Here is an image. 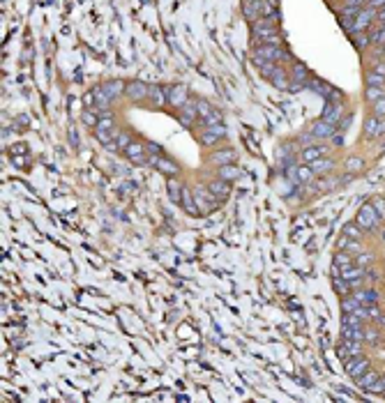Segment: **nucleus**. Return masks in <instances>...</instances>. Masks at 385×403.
<instances>
[{"instance_id": "obj_1", "label": "nucleus", "mask_w": 385, "mask_h": 403, "mask_svg": "<svg viewBox=\"0 0 385 403\" xmlns=\"http://www.w3.org/2000/svg\"><path fill=\"white\" fill-rule=\"evenodd\" d=\"M355 223H357V226H360L365 233H371V231H376V228H378L380 219H378V214L374 212L371 203H365L360 210H357V214H355Z\"/></svg>"}, {"instance_id": "obj_2", "label": "nucleus", "mask_w": 385, "mask_h": 403, "mask_svg": "<svg viewBox=\"0 0 385 403\" xmlns=\"http://www.w3.org/2000/svg\"><path fill=\"white\" fill-rule=\"evenodd\" d=\"M254 56L263 58V60H268V62H277V65L279 62L291 60V56H288L282 47H272V44H259V47L254 49Z\"/></svg>"}, {"instance_id": "obj_3", "label": "nucleus", "mask_w": 385, "mask_h": 403, "mask_svg": "<svg viewBox=\"0 0 385 403\" xmlns=\"http://www.w3.org/2000/svg\"><path fill=\"white\" fill-rule=\"evenodd\" d=\"M194 200H196V205H199L201 214H208V212H212L215 208L222 205V200H219L212 191H210V189H201V187H199V189H194Z\"/></svg>"}, {"instance_id": "obj_4", "label": "nucleus", "mask_w": 385, "mask_h": 403, "mask_svg": "<svg viewBox=\"0 0 385 403\" xmlns=\"http://www.w3.org/2000/svg\"><path fill=\"white\" fill-rule=\"evenodd\" d=\"M376 19V10H371L369 5L367 7H360V12H357V16L353 19V28H351V33H365L367 28L371 26V21Z\"/></svg>"}, {"instance_id": "obj_5", "label": "nucleus", "mask_w": 385, "mask_h": 403, "mask_svg": "<svg viewBox=\"0 0 385 403\" xmlns=\"http://www.w3.org/2000/svg\"><path fill=\"white\" fill-rule=\"evenodd\" d=\"M334 131H337V125H332V122H325L323 118L320 120H314L309 127V134L314 136V139L318 141H325V139H332Z\"/></svg>"}, {"instance_id": "obj_6", "label": "nucleus", "mask_w": 385, "mask_h": 403, "mask_svg": "<svg viewBox=\"0 0 385 403\" xmlns=\"http://www.w3.org/2000/svg\"><path fill=\"white\" fill-rule=\"evenodd\" d=\"M150 95V85L143 83V81H130L125 88V97L132 99V102H141V99H148Z\"/></svg>"}, {"instance_id": "obj_7", "label": "nucleus", "mask_w": 385, "mask_h": 403, "mask_svg": "<svg viewBox=\"0 0 385 403\" xmlns=\"http://www.w3.org/2000/svg\"><path fill=\"white\" fill-rule=\"evenodd\" d=\"M367 369H369V360H367V357L355 355V357H348L346 360V373L351 375V378H360Z\"/></svg>"}, {"instance_id": "obj_8", "label": "nucleus", "mask_w": 385, "mask_h": 403, "mask_svg": "<svg viewBox=\"0 0 385 403\" xmlns=\"http://www.w3.org/2000/svg\"><path fill=\"white\" fill-rule=\"evenodd\" d=\"M122 152H125V157L130 159L132 164H148V157H145V145L143 143H136V141H132L130 145H127L125 150H122Z\"/></svg>"}, {"instance_id": "obj_9", "label": "nucleus", "mask_w": 385, "mask_h": 403, "mask_svg": "<svg viewBox=\"0 0 385 403\" xmlns=\"http://www.w3.org/2000/svg\"><path fill=\"white\" fill-rule=\"evenodd\" d=\"M337 355L341 357V360H346V357L362 355V341H353V339H341V343L337 346Z\"/></svg>"}, {"instance_id": "obj_10", "label": "nucleus", "mask_w": 385, "mask_h": 403, "mask_svg": "<svg viewBox=\"0 0 385 403\" xmlns=\"http://www.w3.org/2000/svg\"><path fill=\"white\" fill-rule=\"evenodd\" d=\"M166 97L173 108H182V104L187 102V88L185 85H171V88H166Z\"/></svg>"}, {"instance_id": "obj_11", "label": "nucleus", "mask_w": 385, "mask_h": 403, "mask_svg": "<svg viewBox=\"0 0 385 403\" xmlns=\"http://www.w3.org/2000/svg\"><path fill=\"white\" fill-rule=\"evenodd\" d=\"M208 189L217 196L219 200H226L231 196V182L228 180H222V177H215V180L208 182Z\"/></svg>"}, {"instance_id": "obj_12", "label": "nucleus", "mask_w": 385, "mask_h": 403, "mask_svg": "<svg viewBox=\"0 0 385 403\" xmlns=\"http://www.w3.org/2000/svg\"><path fill=\"white\" fill-rule=\"evenodd\" d=\"M254 37L261 39V44H272V47H282V35L277 28H263V30H254Z\"/></svg>"}, {"instance_id": "obj_13", "label": "nucleus", "mask_w": 385, "mask_h": 403, "mask_svg": "<svg viewBox=\"0 0 385 403\" xmlns=\"http://www.w3.org/2000/svg\"><path fill=\"white\" fill-rule=\"evenodd\" d=\"M351 295L355 297L360 304H378V300H380V293L376 290V288H357Z\"/></svg>"}, {"instance_id": "obj_14", "label": "nucleus", "mask_w": 385, "mask_h": 403, "mask_svg": "<svg viewBox=\"0 0 385 403\" xmlns=\"http://www.w3.org/2000/svg\"><path fill=\"white\" fill-rule=\"evenodd\" d=\"M196 118H199V111H196V99H187V102L182 104V108H180V122L185 127H191Z\"/></svg>"}, {"instance_id": "obj_15", "label": "nucleus", "mask_w": 385, "mask_h": 403, "mask_svg": "<svg viewBox=\"0 0 385 403\" xmlns=\"http://www.w3.org/2000/svg\"><path fill=\"white\" fill-rule=\"evenodd\" d=\"M261 7H263V0H242V14L249 24L261 19Z\"/></svg>"}, {"instance_id": "obj_16", "label": "nucleus", "mask_w": 385, "mask_h": 403, "mask_svg": "<svg viewBox=\"0 0 385 403\" xmlns=\"http://www.w3.org/2000/svg\"><path fill=\"white\" fill-rule=\"evenodd\" d=\"M323 118L325 122H332V125H337L339 120L344 118V108H341V104L339 102H328L325 104V108H323Z\"/></svg>"}, {"instance_id": "obj_17", "label": "nucleus", "mask_w": 385, "mask_h": 403, "mask_svg": "<svg viewBox=\"0 0 385 403\" xmlns=\"http://www.w3.org/2000/svg\"><path fill=\"white\" fill-rule=\"evenodd\" d=\"M125 88H127V83L125 81H120V79H113V81H106V83L102 85V90H104V95H106L109 99H116V97H120V95H125Z\"/></svg>"}, {"instance_id": "obj_18", "label": "nucleus", "mask_w": 385, "mask_h": 403, "mask_svg": "<svg viewBox=\"0 0 385 403\" xmlns=\"http://www.w3.org/2000/svg\"><path fill=\"white\" fill-rule=\"evenodd\" d=\"M182 210H185L187 214H191V217H199L201 214V210H199V205H196V200H194V191L189 189V187H185L182 189Z\"/></svg>"}, {"instance_id": "obj_19", "label": "nucleus", "mask_w": 385, "mask_h": 403, "mask_svg": "<svg viewBox=\"0 0 385 403\" xmlns=\"http://www.w3.org/2000/svg\"><path fill=\"white\" fill-rule=\"evenodd\" d=\"M233 162H236V152H233L231 148L215 150V152L210 154V164H215V166H226V164H233Z\"/></svg>"}, {"instance_id": "obj_20", "label": "nucleus", "mask_w": 385, "mask_h": 403, "mask_svg": "<svg viewBox=\"0 0 385 403\" xmlns=\"http://www.w3.org/2000/svg\"><path fill=\"white\" fill-rule=\"evenodd\" d=\"M309 166H311V171H314V175L318 177V175H325V173H330L334 168V162L332 159H328V157H320V159H314V162H309Z\"/></svg>"}, {"instance_id": "obj_21", "label": "nucleus", "mask_w": 385, "mask_h": 403, "mask_svg": "<svg viewBox=\"0 0 385 403\" xmlns=\"http://www.w3.org/2000/svg\"><path fill=\"white\" fill-rule=\"evenodd\" d=\"M182 189H185V185L182 182H178L176 177H171L166 185V191H168V198H171V203L180 205L182 203Z\"/></svg>"}, {"instance_id": "obj_22", "label": "nucleus", "mask_w": 385, "mask_h": 403, "mask_svg": "<svg viewBox=\"0 0 385 403\" xmlns=\"http://www.w3.org/2000/svg\"><path fill=\"white\" fill-rule=\"evenodd\" d=\"M325 152H328L325 145H307V148L302 150V162L309 164V162H314V159L325 157Z\"/></svg>"}, {"instance_id": "obj_23", "label": "nucleus", "mask_w": 385, "mask_h": 403, "mask_svg": "<svg viewBox=\"0 0 385 403\" xmlns=\"http://www.w3.org/2000/svg\"><path fill=\"white\" fill-rule=\"evenodd\" d=\"M157 171L164 173V175H168V177H178V173H180V166H178L176 162H171V159H166V157H159Z\"/></svg>"}, {"instance_id": "obj_24", "label": "nucleus", "mask_w": 385, "mask_h": 403, "mask_svg": "<svg viewBox=\"0 0 385 403\" xmlns=\"http://www.w3.org/2000/svg\"><path fill=\"white\" fill-rule=\"evenodd\" d=\"M240 166H236V164H226V166H217V177H222V180H238L240 177Z\"/></svg>"}, {"instance_id": "obj_25", "label": "nucleus", "mask_w": 385, "mask_h": 403, "mask_svg": "<svg viewBox=\"0 0 385 403\" xmlns=\"http://www.w3.org/2000/svg\"><path fill=\"white\" fill-rule=\"evenodd\" d=\"M293 79V83H305L307 85V81H309V70H307L302 62H293V67H291V74H288Z\"/></svg>"}, {"instance_id": "obj_26", "label": "nucleus", "mask_w": 385, "mask_h": 403, "mask_svg": "<svg viewBox=\"0 0 385 403\" xmlns=\"http://www.w3.org/2000/svg\"><path fill=\"white\" fill-rule=\"evenodd\" d=\"M334 267L341 272V270H346V267H353L355 265V260H353V254H348V251H344V249H339L337 254H334Z\"/></svg>"}, {"instance_id": "obj_27", "label": "nucleus", "mask_w": 385, "mask_h": 403, "mask_svg": "<svg viewBox=\"0 0 385 403\" xmlns=\"http://www.w3.org/2000/svg\"><path fill=\"white\" fill-rule=\"evenodd\" d=\"M148 99L155 104V106H164V104H168L166 90H164L162 85H150V95H148Z\"/></svg>"}, {"instance_id": "obj_28", "label": "nucleus", "mask_w": 385, "mask_h": 403, "mask_svg": "<svg viewBox=\"0 0 385 403\" xmlns=\"http://www.w3.org/2000/svg\"><path fill=\"white\" fill-rule=\"evenodd\" d=\"M130 143H132V134H130V131H127V129H118L116 131V141H113L109 148H111V150H125Z\"/></svg>"}, {"instance_id": "obj_29", "label": "nucleus", "mask_w": 385, "mask_h": 403, "mask_svg": "<svg viewBox=\"0 0 385 403\" xmlns=\"http://www.w3.org/2000/svg\"><path fill=\"white\" fill-rule=\"evenodd\" d=\"M378 378H380V375H378V371H369V369H367L365 373L360 375V378H355V383H357V387H360V389H365V392H367V389H369L371 385H374Z\"/></svg>"}, {"instance_id": "obj_30", "label": "nucleus", "mask_w": 385, "mask_h": 403, "mask_svg": "<svg viewBox=\"0 0 385 403\" xmlns=\"http://www.w3.org/2000/svg\"><path fill=\"white\" fill-rule=\"evenodd\" d=\"M341 339L365 341V329H362V327H351V325H341Z\"/></svg>"}, {"instance_id": "obj_31", "label": "nucleus", "mask_w": 385, "mask_h": 403, "mask_svg": "<svg viewBox=\"0 0 385 403\" xmlns=\"http://www.w3.org/2000/svg\"><path fill=\"white\" fill-rule=\"evenodd\" d=\"M116 131L118 129H99V127H95V139H97L102 145H106V148H109V145L116 141Z\"/></svg>"}, {"instance_id": "obj_32", "label": "nucleus", "mask_w": 385, "mask_h": 403, "mask_svg": "<svg viewBox=\"0 0 385 403\" xmlns=\"http://www.w3.org/2000/svg\"><path fill=\"white\" fill-rule=\"evenodd\" d=\"M380 97H385V85H367V93H365V99L369 104L378 102Z\"/></svg>"}, {"instance_id": "obj_33", "label": "nucleus", "mask_w": 385, "mask_h": 403, "mask_svg": "<svg viewBox=\"0 0 385 403\" xmlns=\"http://www.w3.org/2000/svg\"><path fill=\"white\" fill-rule=\"evenodd\" d=\"M344 168H346V173L357 175V173L365 168V159H362V157H348L346 162H344Z\"/></svg>"}, {"instance_id": "obj_34", "label": "nucleus", "mask_w": 385, "mask_h": 403, "mask_svg": "<svg viewBox=\"0 0 385 403\" xmlns=\"http://www.w3.org/2000/svg\"><path fill=\"white\" fill-rule=\"evenodd\" d=\"M378 122H380V118H376L374 113H371V116L365 120V136H367V139H376V129H378Z\"/></svg>"}, {"instance_id": "obj_35", "label": "nucleus", "mask_w": 385, "mask_h": 403, "mask_svg": "<svg viewBox=\"0 0 385 403\" xmlns=\"http://www.w3.org/2000/svg\"><path fill=\"white\" fill-rule=\"evenodd\" d=\"M332 286H334V290H337L341 297L351 293V286H348V281L341 277V274H334V277H332Z\"/></svg>"}, {"instance_id": "obj_36", "label": "nucleus", "mask_w": 385, "mask_h": 403, "mask_svg": "<svg viewBox=\"0 0 385 403\" xmlns=\"http://www.w3.org/2000/svg\"><path fill=\"white\" fill-rule=\"evenodd\" d=\"M344 235L351 237V240H362V237H365V231L353 221V223H346V226H344Z\"/></svg>"}, {"instance_id": "obj_37", "label": "nucleus", "mask_w": 385, "mask_h": 403, "mask_svg": "<svg viewBox=\"0 0 385 403\" xmlns=\"http://www.w3.org/2000/svg\"><path fill=\"white\" fill-rule=\"evenodd\" d=\"M314 171H311V166L309 164H305V166H297V182L300 185H307V182H311L314 180Z\"/></svg>"}, {"instance_id": "obj_38", "label": "nucleus", "mask_w": 385, "mask_h": 403, "mask_svg": "<svg viewBox=\"0 0 385 403\" xmlns=\"http://www.w3.org/2000/svg\"><path fill=\"white\" fill-rule=\"evenodd\" d=\"M201 143H203L205 148H210V145H217L219 143V136L215 134L212 129H208V127H205V129L201 131Z\"/></svg>"}, {"instance_id": "obj_39", "label": "nucleus", "mask_w": 385, "mask_h": 403, "mask_svg": "<svg viewBox=\"0 0 385 403\" xmlns=\"http://www.w3.org/2000/svg\"><path fill=\"white\" fill-rule=\"evenodd\" d=\"M353 260H355L357 267L367 270V267H371V265H374V254H365V251H360V254H357Z\"/></svg>"}, {"instance_id": "obj_40", "label": "nucleus", "mask_w": 385, "mask_h": 403, "mask_svg": "<svg viewBox=\"0 0 385 403\" xmlns=\"http://www.w3.org/2000/svg\"><path fill=\"white\" fill-rule=\"evenodd\" d=\"M357 306H360V302H357L353 295H344L341 297V311H344V314H353Z\"/></svg>"}, {"instance_id": "obj_41", "label": "nucleus", "mask_w": 385, "mask_h": 403, "mask_svg": "<svg viewBox=\"0 0 385 403\" xmlns=\"http://www.w3.org/2000/svg\"><path fill=\"white\" fill-rule=\"evenodd\" d=\"M93 97H95V106H99V108H109V104H111V99L104 95L102 88H95L93 90Z\"/></svg>"}, {"instance_id": "obj_42", "label": "nucleus", "mask_w": 385, "mask_h": 403, "mask_svg": "<svg viewBox=\"0 0 385 403\" xmlns=\"http://www.w3.org/2000/svg\"><path fill=\"white\" fill-rule=\"evenodd\" d=\"M196 111H199V120H203L215 111V106H210L205 99H196Z\"/></svg>"}, {"instance_id": "obj_43", "label": "nucleus", "mask_w": 385, "mask_h": 403, "mask_svg": "<svg viewBox=\"0 0 385 403\" xmlns=\"http://www.w3.org/2000/svg\"><path fill=\"white\" fill-rule=\"evenodd\" d=\"M371 44H376V47H385V26H380L378 30H374V33L369 35Z\"/></svg>"}, {"instance_id": "obj_44", "label": "nucleus", "mask_w": 385, "mask_h": 403, "mask_svg": "<svg viewBox=\"0 0 385 403\" xmlns=\"http://www.w3.org/2000/svg\"><path fill=\"white\" fill-rule=\"evenodd\" d=\"M203 127H215V125H219V122H222V111H217V108H215L212 113H210L208 118H203Z\"/></svg>"}, {"instance_id": "obj_45", "label": "nucleus", "mask_w": 385, "mask_h": 403, "mask_svg": "<svg viewBox=\"0 0 385 403\" xmlns=\"http://www.w3.org/2000/svg\"><path fill=\"white\" fill-rule=\"evenodd\" d=\"M341 325H351V327H362V318L357 314H344Z\"/></svg>"}, {"instance_id": "obj_46", "label": "nucleus", "mask_w": 385, "mask_h": 403, "mask_svg": "<svg viewBox=\"0 0 385 403\" xmlns=\"http://www.w3.org/2000/svg\"><path fill=\"white\" fill-rule=\"evenodd\" d=\"M367 85H385V76L383 74H378V72H369L367 74Z\"/></svg>"}, {"instance_id": "obj_47", "label": "nucleus", "mask_w": 385, "mask_h": 403, "mask_svg": "<svg viewBox=\"0 0 385 403\" xmlns=\"http://www.w3.org/2000/svg\"><path fill=\"white\" fill-rule=\"evenodd\" d=\"M371 208H374V212L378 214V219L383 221V219H385V200L383 198H374V200H371Z\"/></svg>"}, {"instance_id": "obj_48", "label": "nucleus", "mask_w": 385, "mask_h": 403, "mask_svg": "<svg viewBox=\"0 0 385 403\" xmlns=\"http://www.w3.org/2000/svg\"><path fill=\"white\" fill-rule=\"evenodd\" d=\"M81 120H83V125H90V127H97L99 118L95 116L93 111H83V116H81Z\"/></svg>"}, {"instance_id": "obj_49", "label": "nucleus", "mask_w": 385, "mask_h": 403, "mask_svg": "<svg viewBox=\"0 0 385 403\" xmlns=\"http://www.w3.org/2000/svg\"><path fill=\"white\" fill-rule=\"evenodd\" d=\"M367 392H369V394H385V378H378L369 389H367Z\"/></svg>"}, {"instance_id": "obj_50", "label": "nucleus", "mask_w": 385, "mask_h": 403, "mask_svg": "<svg viewBox=\"0 0 385 403\" xmlns=\"http://www.w3.org/2000/svg\"><path fill=\"white\" fill-rule=\"evenodd\" d=\"M378 339H380V332H378V329H374V327L365 329V341H367V343H376Z\"/></svg>"}, {"instance_id": "obj_51", "label": "nucleus", "mask_w": 385, "mask_h": 403, "mask_svg": "<svg viewBox=\"0 0 385 403\" xmlns=\"http://www.w3.org/2000/svg\"><path fill=\"white\" fill-rule=\"evenodd\" d=\"M374 116L376 118H385V97H380L378 102H374Z\"/></svg>"}, {"instance_id": "obj_52", "label": "nucleus", "mask_w": 385, "mask_h": 403, "mask_svg": "<svg viewBox=\"0 0 385 403\" xmlns=\"http://www.w3.org/2000/svg\"><path fill=\"white\" fill-rule=\"evenodd\" d=\"M97 127H99V129H116V125H113V118H111V116H104V118H99Z\"/></svg>"}, {"instance_id": "obj_53", "label": "nucleus", "mask_w": 385, "mask_h": 403, "mask_svg": "<svg viewBox=\"0 0 385 403\" xmlns=\"http://www.w3.org/2000/svg\"><path fill=\"white\" fill-rule=\"evenodd\" d=\"M367 5H369L371 10H376V12H378V10H383V7H385V0H369Z\"/></svg>"}, {"instance_id": "obj_54", "label": "nucleus", "mask_w": 385, "mask_h": 403, "mask_svg": "<svg viewBox=\"0 0 385 403\" xmlns=\"http://www.w3.org/2000/svg\"><path fill=\"white\" fill-rule=\"evenodd\" d=\"M369 44H371L369 37H355V47L357 49H365V47H369Z\"/></svg>"}, {"instance_id": "obj_55", "label": "nucleus", "mask_w": 385, "mask_h": 403, "mask_svg": "<svg viewBox=\"0 0 385 403\" xmlns=\"http://www.w3.org/2000/svg\"><path fill=\"white\" fill-rule=\"evenodd\" d=\"M380 136H385V118H380L378 129H376V139H380Z\"/></svg>"}, {"instance_id": "obj_56", "label": "nucleus", "mask_w": 385, "mask_h": 403, "mask_svg": "<svg viewBox=\"0 0 385 403\" xmlns=\"http://www.w3.org/2000/svg\"><path fill=\"white\" fill-rule=\"evenodd\" d=\"M376 21H378L380 26H385V7H383V10L376 12Z\"/></svg>"}, {"instance_id": "obj_57", "label": "nucleus", "mask_w": 385, "mask_h": 403, "mask_svg": "<svg viewBox=\"0 0 385 403\" xmlns=\"http://www.w3.org/2000/svg\"><path fill=\"white\" fill-rule=\"evenodd\" d=\"M302 88H305V83H293V81L288 83V90H291V93H297V90H302Z\"/></svg>"}, {"instance_id": "obj_58", "label": "nucleus", "mask_w": 385, "mask_h": 403, "mask_svg": "<svg viewBox=\"0 0 385 403\" xmlns=\"http://www.w3.org/2000/svg\"><path fill=\"white\" fill-rule=\"evenodd\" d=\"M362 3H365V0H346V5H351V7H362Z\"/></svg>"}, {"instance_id": "obj_59", "label": "nucleus", "mask_w": 385, "mask_h": 403, "mask_svg": "<svg viewBox=\"0 0 385 403\" xmlns=\"http://www.w3.org/2000/svg\"><path fill=\"white\" fill-rule=\"evenodd\" d=\"M145 148L150 150L153 154H159V145H155V143H150V145H145Z\"/></svg>"}, {"instance_id": "obj_60", "label": "nucleus", "mask_w": 385, "mask_h": 403, "mask_svg": "<svg viewBox=\"0 0 385 403\" xmlns=\"http://www.w3.org/2000/svg\"><path fill=\"white\" fill-rule=\"evenodd\" d=\"M376 323H378V325H383V327H385V314H380L378 318H376Z\"/></svg>"}, {"instance_id": "obj_61", "label": "nucleus", "mask_w": 385, "mask_h": 403, "mask_svg": "<svg viewBox=\"0 0 385 403\" xmlns=\"http://www.w3.org/2000/svg\"><path fill=\"white\" fill-rule=\"evenodd\" d=\"M376 72H378V74H383V76H385V65H378V67H376Z\"/></svg>"}, {"instance_id": "obj_62", "label": "nucleus", "mask_w": 385, "mask_h": 403, "mask_svg": "<svg viewBox=\"0 0 385 403\" xmlns=\"http://www.w3.org/2000/svg\"><path fill=\"white\" fill-rule=\"evenodd\" d=\"M380 237H383V242H385V228H383V231H380Z\"/></svg>"}, {"instance_id": "obj_63", "label": "nucleus", "mask_w": 385, "mask_h": 403, "mask_svg": "<svg viewBox=\"0 0 385 403\" xmlns=\"http://www.w3.org/2000/svg\"><path fill=\"white\" fill-rule=\"evenodd\" d=\"M380 56H383V58H385V47H383V53H380Z\"/></svg>"}]
</instances>
